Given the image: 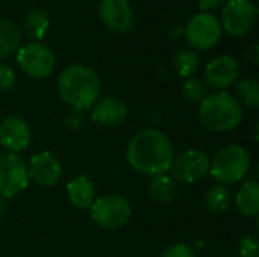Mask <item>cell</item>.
Segmentation results:
<instances>
[{
	"label": "cell",
	"instance_id": "1",
	"mask_svg": "<svg viewBox=\"0 0 259 257\" xmlns=\"http://www.w3.org/2000/svg\"><path fill=\"white\" fill-rule=\"evenodd\" d=\"M129 165L147 176L165 174L175 159L170 138L158 129H144L132 136L126 148Z\"/></svg>",
	"mask_w": 259,
	"mask_h": 257
},
{
	"label": "cell",
	"instance_id": "2",
	"mask_svg": "<svg viewBox=\"0 0 259 257\" xmlns=\"http://www.w3.org/2000/svg\"><path fill=\"white\" fill-rule=\"evenodd\" d=\"M58 92L71 109L85 111L100 98L102 82L91 68L70 65L58 77Z\"/></svg>",
	"mask_w": 259,
	"mask_h": 257
},
{
	"label": "cell",
	"instance_id": "3",
	"mask_svg": "<svg viewBox=\"0 0 259 257\" xmlns=\"http://www.w3.org/2000/svg\"><path fill=\"white\" fill-rule=\"evenodd\" d=\"M200 121L214 132H229L240 126L243 120V108L240 101L226 91L208 94L200 103Z\"/></svg>",
	"mask_w": 259,
	"mask_h": 257
},
{
	"label": "cell",
	"instance_id": "4",
	"mask_svg": "<svg viewBox=\"0 0 259 257\" xmlns=\"http://www.w3.org/2000/svg\"><path fill=\"white\" fill-rule=\"evenodd\" d=\"M250 170V156L241 145H228L222 148L209 164L211 176L223 186L243 180Z\"/></svg>",
	"mask_w": 259,
	"mask_h": 257
},
{
	"label": "cell",
	"instance_id": "5",
	"mask_svg": "<svg viewBox=\"0 0 259 257\" xmlns=\"http://www.w3.org/2000/svg\"><path fill=\"white\" fill-rule=\"evenodd\" d=\"M90 209L94 223L108 230L123 227L132 215L129 201L118 194H108L96 198Z\"/></svg>",
	"mask_w": 259,
	"mask_h": 257
},
{
	"label": "cell",
	"instance_id": "6",
	"mask_svg": "<svg viewBox=\"0 0 259 257\" xmlns=\"http://www.w3.org/2000/svg\"><path fill=\"white\" fill-rule=\"evenodd\" d=\"M209 164L211 159L205 151L191 148L179 156H175L168 171L171 173V179L175 182L193 185L209 173Z\"/></svg>",
	"mask_w": 259,
	"mask_h": 257
},
{
	"label": "cell",
	"instance_id": "7",
	"mask_svg": "<svg viewBox=\"0 0 259 257\" xmlns=\"http://www.w3.org/2000/svg\"><path fill=\"white\" fill-rule=\"evenodd\" d=\"M256 6L252 0H228L223 6L222 23L231 36H244L256 24Z\"/></svg>",
	"mask_w": 259,
	"mask_h": 257
},
{
	"label": "cell",
	"instance_id": "8",
	"mask_svg": "<svg viewBox=\"0 0 259 257\" xmlns=\"http://www.w3.org/2000/svg\"><path fill=\"white\" fill-rule=\"evenodd\" d=\"M29 185L27 165L17 153L0 155V195L12 198L21 194Z\"/></svg>",
	"mask_w": 259,
	"mask_h": 257
},
{
	"label": "cell",
	"instance_id": "9",
	"mask_svg": "<svg viewBox=\"0 0 259 257\" xmlns=\"http://www.w3.org/2000/svg\"><path fill=\"white\" fill-rule=\"evenodd\" d=\"M184 35L194 48L208 50L219 44L222 38V23L211 12H200L188 21Z\"/></svg>",
	"mask_w": 259,
	"mask_h": 257
},
{
	"label": "cell",
	"instance_id": "10",
	"mask_svg": "<svg viewBox=\"0 0 259 257\" xmlns=\"http://www.w3.org/2000/svg\"><path fill=\"white\" fill-rule=\"evenodd\" d=\"M17 64L33 79H46L53 73L55 56L49 47L39 42H29L17 50Z\"/></svg>",
	"mask_w": 259,
	"mask_h": 257
},
{
	"label": "cell",
	"instance_id": "11",
	"mask_svg": "<svg viewBox=\"0 0 259 257\" xmlns=\"http://www.w3.org/2000/svg\"><path fill=\"white\" fill-rule=\"evenodd\" d=\"M27 176L29 180H32L33 183L50 188L59 182L62 176V165L55 155L49 151H41L29 159Z\"/></svg>",
	"mask_w": 259,
	"mask_h": 257
},
{
	"label": "cell",
	"instance_id": "12",
	"mask_svg": "<svg viewBox=\"0 0 259 257\" xmlns=\"http://www.w3.org/2000/svg\"><path fill=\"white\" fill-rule=\"evenodd\" d=\"M240 77V64L235 58L223 55L212 59L205 70L206 86L217 91H225L232 86Z\"/></svg>",
	"mask_w": 259,
	"mask_h": 257
},
{
	"label": "cell",
	"instance_id": "13",
	"mask_svg": "<svg viewBox=\"0 0 259 257\" xmlns=\"http://www.w3.org/2000/svg\"><path fill=\"white\" fill-rule=\"evenodd\" d=\"M99 17L109 30L117 33L127 32L134 24V11L129 0H100Z\"/></svg>",
	"mask_w": 259,
	"mask_h": 257
},
{
	"label": "cell",
	"instance_id": "14",
	"mask_svg": "<svg viewBox=\"0 0 259 257\" xmlns=\"http://www.w3.org/2000/svg\"><path fill=\"white\" fill-rule=\"evenodd\" d=\"M32 130L29 124L20 117H8L0 123V145L9 153L23 151L29 147Z\"/></svg>",
	"mask_w": 259,
	"mask_h": 257
},
{
	"label": "cell",
	"instance_id": "15",
	"mask_svg": "<svg viewBox=\"0 0 259 257\" xmlns=\"http://www.w3.org/2000/svg\"><path fill=\"white\" fill-rule=\"evenodd\" d=\"M91 117L96 123L105 127H118L127 117V108L117 97H103L93 105Z\"/></svg>",
	"mask_w": 259,
	"mask_h": 257
},
{
	"label": "cell",
	"instance_id": "16",
	"mask_svg": "<svg viewBox=\"0 0 259 257\" xmlns=\"http://www.w3.org/2000/svg\"><path fill=\"white\" fill-rule=\"evenodd\" d=\"M67 195L74 208L85 211L90 209L96 200V188L88 177L79 176L67 183Z\"/></svg>",
	"mask_w": 259,
	"mask_h": 257
},
{
	"label": "cell",
	"instance_id": "17",
	"mask_svg": "<svg viewBox=\"0 0 259 257\" xmlns=\"http://www.w3.org/2000/svg\"><path fill=\"white\" fill-rule=\"evenodd\" d=\"M237 208L241 215L255 218L259 214V185L256 180H249L243 183L235 197Z\"/></svg>",
	"mask_w": 259,
	"mask_h": 257
},
{
	"label": "cell",
	"instance_id": "18",
	"mask_svg": "<svg viewBox=\"0 0 259 257\" xmlns=\"http://www.w3.org/2000/svg\"><path fill=\"white\" fill-rule=\"evenodd\" d=\"M149 194L155 201L168 203L176 195V182L167 173L153 176L149 183Z\"/></svg>",
	"mask_w": 259,
	"mask_h": 257
},
{
	"label": "cell",
	"instance_id": "19",
	"mask_svg": "<svg viewBox=\"0 0 259 257\" xmlns=\"http://www.w3.org/2000/svg\"><path fill=\"white\" fill-rule=\"evenodd\" d=\"M20 30L9 20H0V59L15 53L20 48Z\"/></svg>",
	"mask_w": 259,
	"mask_h": 257
},
{
	"label": "cell",
	"instance_id": "20",
	"mask_svg": "<svg viewBox=\"0 0 259 257\" xmlns=\"http://www.w3.org/2000/svg\"><path fill=\"white\" fill-rule=\"evenodd\" d=\"M199 56L190 48H181L173 56V67L181 77H191L199 70Z\"/></svg>",
	"mask_w": 259,
	"mask_h": 257
},
{
	"label": "cell",
	"instance_id": "21",
	"mask_svg": "<svg viewBox=\"0 0 259 257\" xmlns=\"http://www.w3.org/2000/svg\"><path fill=\"white\" fill-rule=\"evenodd\" d=\"M49 17L44 11L41 9H32L24 20V27L27 35L33 39V41H39L44 38L47 29H49Z\"/></svg>",
	"mask_w": 259,
	"mask_h": 257
},
{
	"label": "cell",
	"instance_id": "22",
	"mask_svg": "<svg viewBox=\"0 0 259 257\" xmlns=\"http://www.w3.org/2000/svg\"><path fill=\"white\" fill-rule=\"evenodd\" d=\"M231 201H232V195H231L229 189L223 185L212 186L211 189H208V192L205 195L206 208L215 214L225 212L231 206Z\"/></svg>",
	"mask_w": 259,
	"mask_h": 257
},
{
	"label": "cell",
	"instance_id": "23",
	"mask_svg": "<svg viewBox=\"0 0 259 257\" xmlns=\"http://www.w3.org/2000/svg\"><path fill=\"white\" fill-rule=\"evenodd\" d=\"M237 95L240 105L243 103L247 108H258L259 106V83L253 77H246L237 83Z\"/></svg>",
	"mask_w": 259,
	"mask_h": 257
},
{
	"label": "cell",
	"instance_id": "24",
	"mask_svg": "<svg viewBox=\"0 0 259 257\" xmlns=\"http://www.w3.org/2000/svg\"><path fill=\"white\" fill-rule=\"evenodd\" d=\"M182 94L190 101H199L202 103L205 97L208 95V86L203 80L197 77H188L182 85Z\"/></svg>",
	"mask_w": 259,
	"mask_h": 257
},
{
	"label": "cell",
	"instance_id": "25",
	"mask_svg": "<svg viewBox=\"0 0 259 257\" xmlns=\"http://www.w3.org/2000/svg\"><path fill=\"white\" fill-rule=\"evenodd\" d=\"M240 257H259L258 239L255 236H244L238 245Z\"/></svg>",
	"mask_w": 259,
	"mask_h": 257
},
{
	"label": "cell",
	"instance_id": "26",
	"mask_svg": "<svg viewBox=\"0 0 259 257\" xmlns=\"http://www.w3.org/2000/svg\"><path fill=\"white\" fill-rule=\"evenodd\" d=\"M15 83V74L11 67L0 62V92L9 91Z\"/></svg>",
	"mask_w": 259,
	"mask_h": 257
},
{
	"label": "cell",
	"instance_id": "27",
	"mask_svg": "<svg viewBox=\"0 0 259 257\" xmlns=\"http://www.w3.org/2000/svg\"><path fill=\"white\" fill-rule=\"evenodd\" d=\"M161 257H197L194 250L187 244H173L170 245Z\"/></svg>",
	"mask_w": 259,
	"mask_h": 257
},
{
	"label": "cell",
	"instance_id": "28",
	"mask_svg": "<svg viewBox=\"0 0 259 257\" xmlns=\"http://www.w3.org/2000/svg\"><path fill=\"white\" fill-rule=\"evenodd\" d=\"M85 123V114L83 111H77V109H71L67 117H65V126L70 130H79Z\"/></svg>",
	"mask_w": 259,
	"mask_h": 257
},
{
	"label": "cell",
	"instance_id": "29",
	"mask_svg": "<svg viewBox=\"0 0 259 257\" xmlns=\"http://www.w3.org/2000/svg\"><path fill=\"white\" fill-rule=\"evenodd\" d=\"M197 3L203 12H209V11L219 9L225 3V0H197Z\"/></svg>",
	"mask_w": 259,
	"mask_h": 257
},
{
	"label": "cell",
	"instance_id": "30",
	"mask_svg": "<svg viewBox=\"0 0 259 257\" xmlns=\"http://www.w3.org/2000/svg\"><path fill=\"white\" fill-rule=\"evenodd\" d=\"M246 56H247V58H249V59H250V61H252V62H253V64L256 65V64L259 62L258 45H253V47H252L250 50H247V52H246Z\"/></svg>",
	"mask_w": 259,
	"mask_h": 257
},
{
	"label": "cell",
	"instance_id": "31",
	"mask_svg": "<svg viewBox=\"0 0 259 257\" xmlns=\"http://www.w3.org/2000/svg\"><path fill=\"white\" fill-rule=\"evenodd\" d=\"M5 212H6V204H5V198L0 195V220H2V217L5 215Z\"/></svg>",
	"mask_w": 259,
	"mask_h": 257
},
{
	"label": "cell",
	"instance_id": "32",
	"mask_svg": "<svg viewBox=\"0 0 259 257\" xmlns=\"http://www.w3.org/2000/svg\"><path fill=\"white\" fill-rule=\"evenodd\" d=\"M14 257H20V256H14Z\"/></svg>",
	"mask_w": 259,
	"mask_h": 257
}]
</instances>
